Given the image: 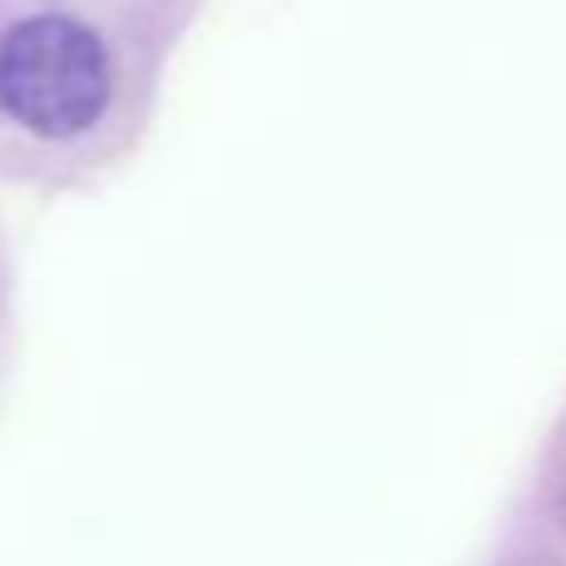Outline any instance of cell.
Segmentation results:
<instances>
[{
  "label": "cell",
  "instance_id": "1",
  "mask_svg": "<svg viewBox=\"0 0 566 566\" xmlns=\"http://www.w3.org/2000/svg\"><path fill=\"white\" fill-rule=\"evenodd\" d=\"M109 109V50L75 15H25L0 35V115L35 139H75Z\"/></svg>",
  "mask_w": 566,
  "mask_h": 566
},
{
  "label": "cell",
  "instance_id": "2",
  "mask_svg": "<svg viewBox=\"0 0 566 566\" xmlns=\"http://www.w3.org/2000/svg\"><path fill=\"white\" fill-rule=\"evenodd\" d=\"M552 512H557V522L566 527V452H562V472H557V482H552Z\"/></svg>",
  "mask_w": 566,
  "mask_h": 566
}]
</instances>
